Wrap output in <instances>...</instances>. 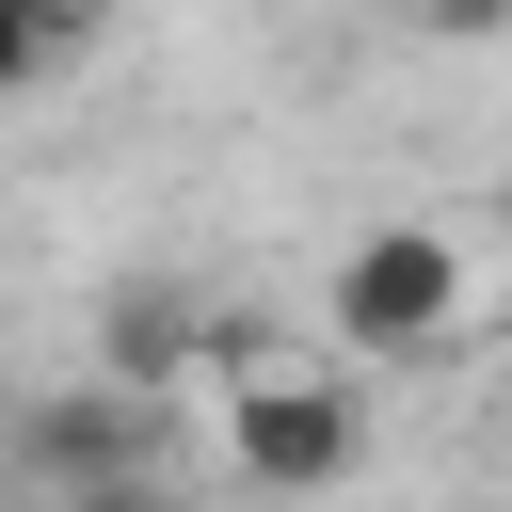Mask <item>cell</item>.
Masks as SVG:
<instances>
[{
	"mask_svg": "<svg viewBox=\"0 0 512 512\" xmlns=\"http://www.w3.org/2000/svg\"><path fill=\"white\" fill-rule=\"evenodd\" d=\"M464 304H480V256H464V224H416V208L352 224L336 272H320V336H336L352 368H416V352H448Z\"/></svg>",
	"mask_w": 512,
	"mask_h": 512,
	"instance_id": "obj_1",
	"label": "cell"
},
{
	"mask_svg": "<svg viewBox=\"0 0 512 512\" xmlns=\"http://www.w3.org/2000/svg\"><path fill=\"white\" fill-rule=\"evenodd\" d=\"M224 448H240V480H272V496L352 480V464H368V384H352V352L320 368V352L240 336V352H224Z\"/></svg>",
	"mask_w": 512,
	"mask_h": 512,
	"instance_id": "obj_2",
	"label": "cell"
},
{
	"mask_svg": "<svg viewBox=\"0 0 512 512\" xmlns=\"http://www.w3.org/2000/svg\"><path fill=\"white\" fill-rule=\"evenodd\" d=\"M0 464L32 480V496H128V480H160V384H80V400H16V432H0Z\"/></svg>",
	"mask_w": 512,
	"mask_h": 512,
	"instance_id": "obj_3",
	"label": "cell"
},
{
	"mask_svg": "<svg viewBox=\"0 0 512 512\" xmlns=\"http://www.w3.org/2000/svg\"><path fill=\"white\" fill-rule=\"evenodd\" d=\"M224 320L192 304V288H112V368L128 384H160V400H192V384H224Z\"/></svg>",
	"mask_w": 512,
	"mask_h": 512,
	"instance_id": "obj_4",
	"label": "cell"
},
{
	"mask_svg": "<svg viewBox=\"0 0 512 512\" xmlns=\"http://www.w3.org/2000/svg\"><path fill=\"white\" fill-rule=\"evenodd\" d=\"M64 48H80V0H0V96H32Z\"/></svg>",
	"mask_w": 512,
	"mask_h": 512,
	"instance_id": "obj_5",
	"label": "cell"
},
{
	"mask_svg": "<svg viewBox=\"0 0 512 512\" xmlns=\"http://www.w3.org/2000/svg\"><path fill=\"white\" fill-rule=\"evenodd\" d=\"M416 32H448V48H496V32H512V0H416Z\"/></svg>",
	"mask_w": 512,
	"mask_h": 512,
	"instance_id": "obj_6",
	"label": "cell"
},
{
	"mask_svg": "<svg viewBox=\"0 0 512 512\" xmlns=\"http://www.w3.org/2000/svg\"><path fill=\"white\" fill-rule=\"evenodd\" d=\"M496 400H512V336H496Z\"/></svg>",
	"mask_w": 512,
	"mask_h": 512,
	"instance_id": "obj_7",
	"label": "cell"
},
{
	"mask_svg": "<svg viewBox=\"0 0 512 512\" xmlns=\"http://www.w3.org/2000/svg\"><path fill=\"white\" fill-rule=\"evenodd\" d=\"M0 496H16V464H0Z\"/></svg>",
	"mask_w": 512,
	"mask_h": 512,
	"instance_id": "obj_8",
	"label": "cell"
}]
</instances>
